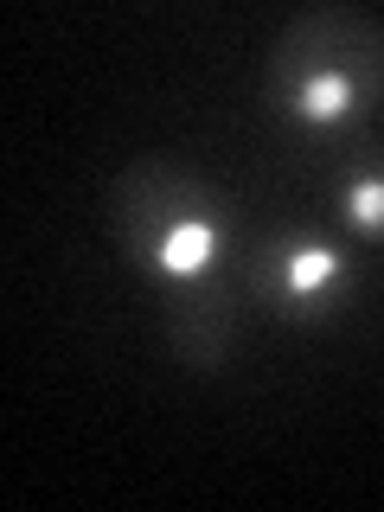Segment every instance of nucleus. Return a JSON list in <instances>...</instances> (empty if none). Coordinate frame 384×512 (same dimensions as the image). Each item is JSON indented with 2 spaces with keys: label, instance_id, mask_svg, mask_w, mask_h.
Returning a JSON list of instances; mask_svg holds the SVG:
<instances>
[{
  "label": "nucleus",
  "instance_id": "2",
  "mask_svg": "<svg viewBox=\"0 0 384 512\" xmlns=\"http://www.w3.org/2000/svg\"><path fill=\"white\" fill-rule=\"evenodd\" d=\"M384 96V26L352 7H314L288 20L269 58V109L301 141L346 135Z\"/></svg>",
  "mask_w": 384,
  "mask_h": 512
},
{
  "label": "nucleus",
  "instance_id": "3",
  "mask_svg": "<svg viewBox=\"0 0 384 512\" xmlns=\"http://www.w3.org/2000/svg\"><path fill=\"white\" fill-rule=\"evenodd\" d=\"M256 301H269L276 314H333L352 288V256L333 237H282L269 256H256L250 269Z\"/></svg>",
  "mask_w": 384,
  "mask_h": 512
},
{
  "label": "nucleus",
  "instance_id": "1",
  "mask_svg": "<svg viewBox=\"0 0 384 512\" xmlns=\"http://www.w3.org/2000/svg\"><path fill=\"white\" fill-rule=\"evenodd\" d=\"M116 237L128 263H141L173 301V346L192 372L224 365L237 340V308H231V237L237 212L218 186H205L192 167L173 160H141L116 186Z\"/></svg>",
  "mask_w": 384,
  "mask_h": 512
},
{
  "label": "nucleus",
  "instance_id": "4",
  "mask_svg": "<svg viewBox=\"0 0 384 512\" xmlns=\"http://www.w3.org/2000/svg\"><path fill=\"white\" fill-rule=\"evenodd\" d=\"M340 224L365 244H384V154H372L365 167L346 173L340 186Z\"/></svg>",
  "mask_w": 384,
  "mask_h": 512
}]
</instances>
